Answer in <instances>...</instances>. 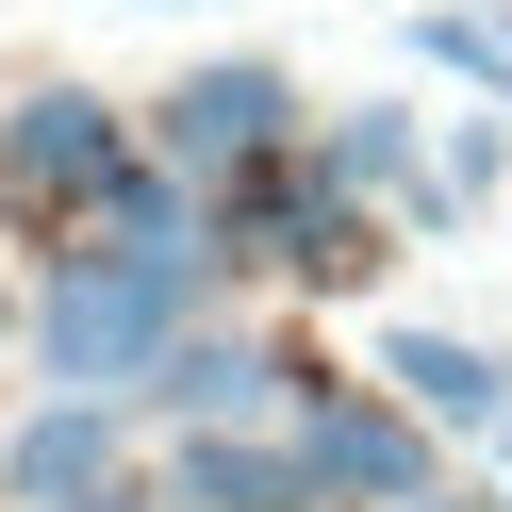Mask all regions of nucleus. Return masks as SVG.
I'll use <instances>...</instances> for the list:
<instances>
[{"label": "nucleus", "instance_id": "1a4fd4ad", "mask_svg": "<svg viewBox=\"0 0 512 512\" xmlns=\"http://www.w3.org/2000/svg\"><path fill=\"white\" fill-rule=\"evenodd\" d=\"M314 166H331L347 199H397V215L430 199V133H413V100H347L331 133H314Z\"/></svg>", "mask_w": 512, "mask_h": 512}, {"label": "nucleus", "instance_id": "39448f33", "mask_svg": "<svg viewBox=\"0 0 512 512\" xmlns=\"http://www.w3.org/2000/svg\"><path fill=\"white\" fill-rule=\"evenodd\" d=\"M298 397H314L298 347H265V331H182L166 364H149L133 413H166L182 446H215V430H298Z\"/></svg>", "mask_w": 512, "mask_h": 512}, {"label": "nucleus", "instance_id": "6e6552de", "mask_svg": "<svg viewBox=\"0 0 512 512\" xmlns=\"http://www.w3.org/2000/svg\"><path fill=\"white\" fill-rule=\"evenodd\" d=\"M166 512H314V463H298V430H215L166 463Z\"/></svg>", "mask_w": 512, "mask_h": 512}, {"label": "nucleus", "instance_id": "f8f14e48", "mask_svg": "<svg viewBox=\"0 0 512 512\" xmlns=\"http://www.w3.org/2000/svg\"><path fill=\"white\" fill-rule=\"evenodd\" d=\"M83 512H166V479H116V496H83Z\"/></svg>", "mask_w": 512, "mask_h": 512}, {"label": "nucleus", "instance_id": "f03ea898", "mask_svg": "<svg viewBox=\"0 0 512 512\" xmlns=\"http://www.w3.org/2000/svg\"><path fill=\"white\" fill-rule=\"evenodd\" d=\"M281 149H314V133H298V83H281L265 50L182 67L166 100H149V166H182L199 199H232V182H248V166H281Z\"/></svg>", "mask_w": 512, "mask_h": 512}, {"label": "nucleus", "instance_id": "f257e3e1", "mask_svg": "<svg viewBox=\"0 0 512 512\" xmlns=\"http://www.w3.org/2000/svg\"><path fill=\"white\" fill-rule=\"evenodd\" d=\"M199 298H215V281L50 248V281H34V364H50V397H116V413H133V397H149V364L199 331Z\"/></svg>", "mask_w": 512, "mask_h": 512}, {"label": "nucleus", "instance_id": "9d476101", "mask_svg": "<svg viewBox=\"0 0 512 512\" xmlns=\"http://www.w3.org/2000/svg\"><path fill=\"white\" fill-rule=\"evenodd\" d=\"M496 182H512V116H463V133L430 149V199H413V232H463Z\"/></svg>", "mask_w": 512, "mask_h": 512}, {"label": "nucleus", "instance_id": "20e7f679", "mask_svg": "<svg viewBox=\"0 0 512 512\" xmlns=\"http://www.w3.org/2000/svg\"><path fill=\"white\" fill-rule=\"evenodd\" d=\"M133 166H149V149H133V116H116V100H83V83H34V100L0 116V199L67 215V232H83V215H100Z\"/></svg>", "mask_w": 512, "mask_h": 512}, {"label": "nucleus", "instance_id": "9b49d317", "mask_svg": "<svg viewBox=\"0 0 512 512\" xmlns=\"http://www.w3.org/2000/svg\"><path fill=\"white\" fill-rule=\"evenodd\" d=\"M413 67H446V83H479V100H512V17L430 0V17H413Z\"/></svg>", "mask_w": 512, "mask_h": 512}, {"label": "nucleus", "instance_id": "7ed1b4c3", "mask_svg": "<svg viewBox=\"0 0 512 512\" xmlns=\"http://www.w3.org/2000/svg\"><path fill=\"white\" fill-rule=\"evenodd\" d=\"M298 463H314V512H430L446 496V430H413L380 380H314Z\"/></svg>", "mask_w": 512, "mask_h": 512}, {"label": "nucleus", "instance_id": "ddd939ff", "mask_svg": "<svg viewBox=\"0 0 512 512\" xmlns=\"http://www.w3.org/2000/svg\"><path fill=\"white\" fill-rule=\"evenodd\" d=\"M0 331H17V314H0Z\"/></svg>", "mask_w": 512, "mask_h": 512}, {"label": "nucleus", "instance_id": "0eeeda50", "mask_svg": "<svg viewBox=\"0 0 512 512\" xmlns=\"http://www.w3.org/2000/svg\"><path fill=\"white\" fill-rule=\"evenodd\" d=\"M380 397L413 430H463V446H512V364L463 331H380Z\"/></svg>", "mask_w": 512, "mask_h": 512}, {"label": "nucleus", "instance_id": "423d86ee", "mask_svg": "<svg viewBox=\"0 0 512 512\" xmlns=\"http://www.w3.org/2000/svg\"><path fill=\"white\" fill-rule=\"evenodd\" d=\"M116 446H133L116 397H34L17 430H0V496L17 512H83V496H116Z\"/></svg>", "mask_w": 512, "mask_h": 512}]
</instances>
